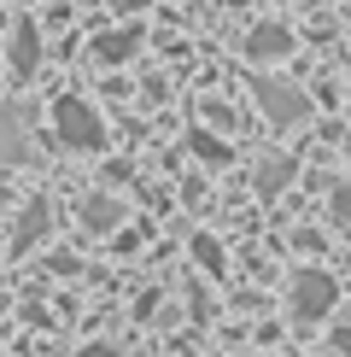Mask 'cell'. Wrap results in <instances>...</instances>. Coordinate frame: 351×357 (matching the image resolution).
<instances>
[{
	"instance_id": "obj_13",
	"label": "cell",
	"mask_w": 351,
	"mask_h": 357,
	"mask_svg": "<svg viewBox=\"0 0 351 357\" xmlns=\"http://www.w3.org/2000/svg\"><path fill=\"white\" fill-rule=\"evenodd\" d=\"M328 211H334V222H340V229H351V188H334Z\"/></svg>"
},
{
	"instance_id": "obj_3",
	"label": "cell",
	"mask_w": 351,
	"mask_h": 357,
	"mask_svg": "<svg viewBox=\"0 0 351 357\" xmlns=\"http://www.w3.org/2000/svg\"><path fill=\"white\" fill-rule=\"evenodd\" d=\"M252 94H258L263 117H270V123H281V129L311 117V94H304V88H292V82H281V77H252Z\"/></svg>"
},
{
	"instance_id": "obj_15",
	"label": "cell",
	"mask_w": 351,
	"mask_h": 357,
	"mask_svg": "<svg viewBox=\"0 0 351 357\" xmlns=\"http://www.w3.org/2000/svg\"><path fill=\"white\" fill-rule=\"evenodd\" d=\"M334 351H340V357H351V328H340V334H334Z\"/></svg>"
},
{
	"instance_id": "obj_4",
	"label": "cell",
	"mask_w": 351,
	"mask_h": 357,
	"mask_svg": "<svg viewBox=\"0 0 351 357\" xmlns=\"http://www.w3.org/2000/svg\"><path fill=\"white\" fill-rule=\"evenodd\" d=\"M29 158V106H0V165Z\"/></svg>"
},
{
	"instance_id": "obj_12",
	"label": "cell",
	"mask_w": 351,
	"mask_h": 357,
	"mask_svg": "<svg viewBox=\"0 0 351 357\" xmlns=\"http://www.w3.org/2000/svg\"><path fill=\"white\" fill-rule=\"evenodd\" d=\"M194 258H199L211 275H223V246H217L211 234H194Z\"/></svg>"
},
{
	"instance_id": "obj_11",
	"label": "cell",
	"mask_w": 351,
	"mask_h": 357,
	"mask_svg": "<svg viewBox=\"0 0 351 357\" xmlns=\"http://www.w3.org/2000/svg\"><path fill=\"white\" fill-rule=\"evenodd\" d=\"M41 234H47V205H29L24 222H18V234H12V252H29Z\"/></svg>"
},
{
	"instance_id": "obj_2",
	"label": "cell",
	"mask_w": 351,
	"mask_h": 357,
	"mask_svg": "<svg viewBox=\"0 0 351 357\" xmlns=\"http://www.w3.org/2000/svg\"><path fill=\"white\" fill-rule=\"evenodd\" d=\"M287 305L299 322H322L334 305H340V281L328 270H292V287H287Z\"/></svg>"
},
{
	"instance_id": "obj_8",
	"label": "cell",
	"mask_w": 351,
	"mask_h": 357,
	"mask_svg": "<svg viewBox=\"0 0 351 357\" xmlns=\"http://www.w3.org/2000/svg\"><path fill=\"white\" fill-rule=\"evenodd\" d=\"M292 170H299V165H292L287 153H270V158H263V165H258V176H252V188L263 193V199H275V193H281V188L292 182Z\"/></svg>"
},
{
	"instance_id": "obj_10",
	"label": "cell",
	"mask_w": 351,
	"mask_h": 357,
	"mask_svg": "<svg viewBox=\"0 0 351 357\" xmlns=\"http://www.w3.org/2000/svg\"><path fill=\"white\" fill-rule=\"evenodd\" d=\"M187 153H194V158H205V165H217V170L228 165V146L217 141L211 129H187Z\"/></svg>"
},
{
	"instance_id": "obj_14",
	"label": "cell",
	"mask_w": 351,
	"mask_h": 357,
	"mask_svg": "<svg viewBox=\"0 0 351 357\" xmlns=\"http://www.w3.org/2000/svg\"><path fill=\"white\" fill-rule=\"evenodd\" d=\"M77 357H123V351H117V346H106V340H94V346H82Z\"/></svg>"
},
{
	"instance_id": "obj_16",
	"label": "cell",
	"mask_w": 351,
	"mask_h": 357,
	"mask_svg": "<svg viewBox=\"0 0 351 357\" xmlns=\"http://www.w3.org/2000/svg\"><path fill=\"white\" fill-rule=\"evenodd\" d=\"M252 357H263V351H252Z\"/></svg>"
},
{
	"instance_id": "obj_1",
	"label": "cell",
	"mask_w": 351,
	"mask_h": 357,
	"mask_svg": "<svg viewBox=\"0 0 351 357\" xmlns=\"http://www.w3.org/2000/svg\"><path fill=\"white\" fill-rule=\"evenodd\" d=\"M47 117H53V135H58V146H77V153H100V146H106V117L88 106V100H77V94H58L53 106H47Z\"/></svg>"
},
{
	"instance_id": "obj_6",
	"label": "cell",
	"mask_w": 351,
	"mask_h": 357,
	"mask_svg": "<svg viewBox=\"0 0 351 357\" xmlns=\"http://www.w3.org/2000/svg\"><path fill=\"white\" fill-rule=\"evenodd\" d=\"M36 65H41V29L36 24H18L12 29V77H36Z\"/></svg>"
},
{
	"instance_id": "obj_7",
	"label": "cell",
	"mask_w": 351,
	"mask_h": 357,
	"mask_svg": "<svg viewBox=\"0 0 351 357\" xmlns=\"http://www.w3.org/2000/svg\"><path fill=\"white\" fill-rule=\"evenodd\" d=\"M117 222H123V199H111V193L82 199V229H88V234H111Z\"/></svg>"
},
{
	"instance_id": "obj_9",
	"label": "cell",
	"mask_w": 351,
	"mask_h": 357,
	"mask_svg": "<svg viewBox=\"0 0 351 357\" xmlns=\"http://www.w3.org/2000/svg\"><path fill=\"white\" fill-rule=\"evenodd\" d=\"M135 47H141V29H111V36H94V59H100V65H123Z\"/></svg>"
},
{
	"instance_id": "obj_5",
	"label": "cell",
	"mask_w": 351,
	"mask_h": 357,
	"mask_svg": "<svg viewBox=\"0 0 351 357\" xmlns=\"http://www.w3.org/2000/svg\"><path fill=\"white\" fill-rule=\"evenodd\" d=\"M287 53H292V29H281V24L246 29V59L252 65H270V59H287Z\"/></svg>"
}]
</instances>
